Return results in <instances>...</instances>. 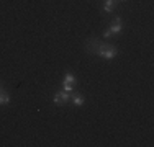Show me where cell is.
Wrapping results in <instances>:
<instances>
[{
  "mask_svg": "<svg viewBox=\"0 0 154 147\" xmlns=\"http://www.w3.org/2000/svg\"><path fill=\"white\" fill-rule=\"evenodd\" d=\"M66 100H67V93H59V95H56V98H54V101H56V105H64Z\"/></svg>",
  "mask_w": 154,
  "mask_h": 147,
  "instance_id": "cell-3",
  "label": "cell"
},
{
  "mask_svg": "<svg viewBox=\"0 0 154 147\" xmlns=\"http://www.w3.org/2000/svg\"><path fill=\"white\" fill-rule=\"evenodd\" d=\"M100 46L102 44H98L97 41H95V39H90L89 43H87V51H89V52H98V49H100Z\"/></svg>",
  "mask_w": 154,
  "mask_h": 147,
  "instance_id": "cell-2",
  "label": "cell"
},
{
  "mask_svg": "<svg viewBox=\"0 0 154 147\" xmlns=\"http://www.w3.org/2000/svg\"><path fill=\"white\" fill-rule=\"evenodd\" d=\"M72 100H74V103H75V105L77 106H80V105H82V98H80V97H74V98H72Z\"/></svg>",
  "mask_w": 154,
  "mask_h": 147,
  "instance_id": "cell-7",
  "label": "cell"
},
{
  "mask_svg": "<svg viewBox=\"0 0 154 147\" xmlns=\"http://www.w3.org/2000/svg\"><path fill=\"white\" fill-rule=\"evenodd\" d=\"M120 29H122V21H120V20H115V21L112 23L110 31H112V33H116V31H120Z\"/></svg>",
  "mask_w": 154,
  "mask_h": 147,
  "instance_id": "cell-4",
  "label": "cell"
},
{
  "mask_svg": "<svg viewBox=\"0 0 154 147\" xmlns=\"http://www.w3.org/2000/svg\"><path fill=\"white\" fill-rule=\"evenodd\" d=\"M98 54H100V56H103V57H113L116 54V49L113 46H100Z\"/></svg>",
  "mask_w": 154,
  "mask_h": 147,
  "instance_id": "cell-1",
  "label": "cell"
},
{
  "mask_svg": "<svg viewBox=\"0 0 154 147\" xmlns=\"http://www.w3.org/2000/svg\"><path fill=\"white\" fill-rule=\"evenodd\" d=\"M113 5H115V0H105V12H112Z\"/></svg>",
  "mask_w": 154,
  "mask_h": 147,
  "instance_id": "cell-5",
  "label": "cell"
},
{
  "mask_svg": "<svg viewBox=\"0 0 154 147\" xmlns=\"http://www.w3.org/2000/svg\"><path fill=\"white\" fill-rule=\"evenodd\" d=\"M112 34H113V33H112V31H110V29H108V31L105 33V38H108V36H112Z\"/></svg>",
  "mask_w": 154,
  "mask_h": 147,
  "instance_id": "cell-8",
  "label": "cell"
},
{
  "mask_svg": "<svg viewBox=\"0 0 154 147\" xmlns=\"http://www.w3.org/2000/svg\"><path fill=\"white\" fill-rule=\"evenodd\" d=\"M122 2H123V0H122Z\"/></svg>",
  "mask_w": 154,
  "mask_h": 147,
  "instance_id": "cell-10",
  "label": "cell"
},
{
  "mask_svg": "<svg viewBox=\"0 0 154 147\" xmlns=\"http://www.w3.org/2000/svg\"><path fill=\"white\" fill-rule=\"evenodd\" d=\"M0 93H2V88H0Z\"/></svg>",
  "mask_w": 154,
  "mask_h": 147,
  "instance_id": "cell-9",
  "label": "cell"
},
{
  "mask_svg": "<svg viewBox=\"0 0 154 147\" xmlns=\"http://www.w3.org/2000/svg\"><path fill=\"white\" fill-rule=\"evenodd\" d=\"M5 103H8V95L7 93H0V105H5Z\"/></svg>",
  "mask_w": 154,
  "mask_h": 147,
  "instance_id": "cell-6",
  "label": "cell"
}]
</instances>
